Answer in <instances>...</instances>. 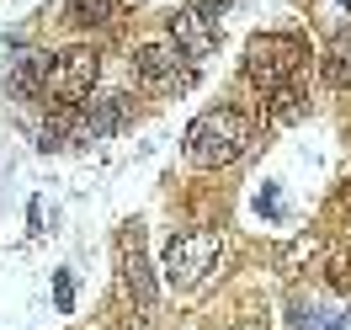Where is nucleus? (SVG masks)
Returning a JSON list of instances; mask_svg holds the SVG:
<instances>
[{
	"label": "nucleus",
	"mask_w": 351,
	"mask_h": 330,
	"mask_svg": "<svg viewBox=\"0 0 351 330\" xmlns=\"http://www.w3.org/2000/svg\"><path fill=\"white\" fill-rule=\"evenodd\" d=\"M186 165H197V171H223V165H234L245 150H250V123H245V112L234 107H208L186 128Z\"/></svg>",
	"instance_id": "nucleus-1"
},
{
	"label": "nucleus",
	"mask_w": 351,
	"mask_h": 330,
	"mask_svg": "<svg viewBox=\"0 0 351 330\" xmlns=\"http://www.w3.org/2000/svg\"><path fill=\"white\" fill-rule=\"evenodd\" d=\"M101 80V54L86 43L75 48H59V54H48V96L53 102H64V107H80L90 91Z\"/></svg>",
	"instance_id": "nucleus-3"
},
{
	"label": "nucleus",
	"mask_w": 351,
	"mask_h": 330,
	"mask_svg": "<svg viewBox=\"0 0 351 330\" xmlns=\"http://www.w3.org/2000/svg\"><path fill=\"white\" fill-rule=\"evenodd\" d=\"M171 43L197 64V59H208L213 48H219V16H208L202 5H181L171 16Z\"/></svg>",
	"instance_id": "nucleus-6"
},
{
	"label": "nucleus",
	"mask_w": 351,
	"mask_h": 330,
	"mask_svg": "<svg viewBox=\"0 0 351 330\" xmlns=\"http://www.w3.org/2000/svg\"><path fill=\"white\" fill-rule=\"evenodd\" d=\"M308 59V43L293 32H256L245 43V80L261 91H277L282 80H293Z\"/></svg>",
	"instance_id": "nucleus-2"
},
{
	"label": "nucleus",
	"mask_w": 351,
	"mask_h": 330,
	"mask_svg": "<svg viewBox=\"0 0 351 330\" xmlns=\"http://www.w3.org/2000/svg\"><path fill=\"white\" fill-rule=\"evenodd\" d=\"M53 298H59V309H75V283H69V272L53 277Z\"/></svg>",
	"instance_id": "nucleus-14"
},
{
	"label": "nucleus",
	"mask_w": 351,
	"mask_h": 330,
	"mask_svg": "<svg viewBox=\"0 0 351 330\" xmlns=\"http://www.w3.org/2000/svg\"><path fill=\"white\" fill-rule=\"evenodd\" d=\"M319 69H325V86L330 91H351V32H341V38L325 48Z\"/></svg>",
	"instance_id": "nucleus-10"
},
{
	"label": "nucleus",
	"mask_w": 351,
	"mask_h": 330,
	"mask_svg": "<svg viewBox=\"0 0 351 330\" xmlns=\"http://www.w3.org/2000/svg\"><path fill=\"white\" fill-rule=\"evenodd\" d=\"M128 69H133V80L149 86V91H186L197 80V75H192V59H186L171 38H165V43H138Z\"/></svg>",
	"instance_id": "nucleus-5"
},
{
	"label": "nucleus",
	"mask_w": 351,
	"mask_h": 330,
	"mask_svg": "<svg viewBox=\"0 0 351 330\" xmlns=\"http://www.w3.org/2000/svg\"><path fill=\"white\" fill-rule=\"evenodd\" d=\"M128 112H133L128 96H96V102H86L80 107V139H112L128 123Z\"/></svg>",
	"instance_id": "nucleus-7"
},
{
	"label": "nucleus",
	"mask_w": 351,
	"mask_h": 330,
	"mask_svg": "<svg viewBox=\"0 0 351 330\" xmlns=\"http://www.w3.org/2000/svg\"><path fill=\"white\" fill-rule=\"evenodd\" d=\"M213 261H219V235H213V229H181V235H171V245H165L160 272H165V283L192 287L213 272Z\"/></svg>",
	"instance_id": "nucleus-4"
},
{
	"label": "nucleus",
	"mask_w": 351,
	"mask_h": 330,
	"mask_svg": "<svg viewBox=\"0 0 351 330\" xmlns=\"http://www.w3.org/2000/svg\"><path fill=\"white\" fill-rule=\"evenodd\" d=\"M123 283H128V293H133V304H138V309H154V277H149V261H144L138 235L123 240Z\"/></svg>",
	"instance_id": "nucleus-9"
},
{
	"label": "nucleus",
	"mask_w": 351,
	"mask_h": 330,
	"mask_svg": "<svg viewBox=\"0 0 351 330\" xmlns=\"http://www.w3.org/2000/svg\"><path fill=\"white\" fill-rule=\"evenodd\" d=\"M266 117H271V123H298V117H304V91L293 86V80H282V86L271 91V107H266Z\"/></svg>",
	"instance_id": "nucleus-12"
},
{
	"label": "nucleus",
	"mask_w": 351,
	"mask_h": 330,
	"mask_svg": "<svg viewBox=\"0 0 351 330\" xmlns=\"http://www.w3.org/2000/svg\"><path fill=\"white\" fill-rule=\"evenodd\" d=\"M341 325H346L341 309H314V314L304 320V330H341Z\"/></svg>",
	"instance_id": "nucleus-13"
},
{
	"label": "nucleus",
	"mask_w": 351,
	"mask_h": 330,
	"mask_svg": "<svg viewBox=\"0 0 351 330\" xmlns=\"http://www.w3.org/2000/svg\"><path fill=\"white\" fill-rule=\"evenodd\" d=\"M5 91L16 96V102H38L48 96V54H22L11 75H5Z\"/></svg>",
	"instance_id": "nucleus-8"
},
{
	"label": "nucleus",
	"mask_w": 351,
	"mask_h": 330,
	"mask_svg": "<svg viewBox=\"0 0 351 330\" xmlns=\"http://www.w3.org/2000/svg\"><path fill=\"white\" fill-rule=\"evenodd\" d=\"M64 16L75 27H112L117 22V0H64Z\"/></svg>",
	"instance_id": "nucleus-11"
}]
</instances>
